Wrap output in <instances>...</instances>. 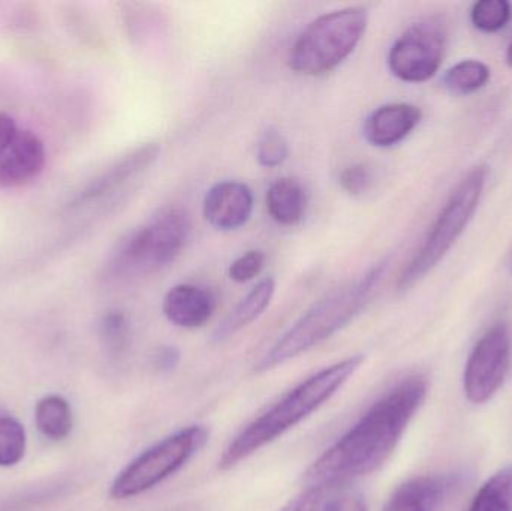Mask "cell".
Wrapping results in <instances>:
<instances>
[{
    "instance_id": "obj_1",
    "label": "cell",
    "mask_w": 512,
    "mask_h": 511,
    "mask_svg": "<svg viewBox=\"0 0 512 511\" xmlns=\"http://www.w3.org/2000/svg\"><path fill=\"white\" fill-rule=\"evenodd\" d=\"M426 393V381L420 377L397 384L313 462L306 473L307 482L324 491L384 467L423 405Z\"/></svg>"
},
{
    "instance_id": "obj_2",
    "label": "cell",
    "mask_w": 512,
    "mask_h": 511,
    "mask_svg": "<svg viewBox=\"0 0 512 511\" xmlns=\"http://www.w3.org/2000/svg\"><path fill=\"white\" fill-rule=\"evenodd\" d=\"M363 362V354L346 357L298 384L231 441L219 459V468L225 471L237 467L262 447L300 425L322 405L327 404L354 377Z\"/></svg>"
},
{
    "instance_id": "obj_3",
    "label": "cell",
    "mask_w": 512,
    "mask_h": 511,
    "mask_svg": "<svg viewBox=\"0 0 512 511\" xmlns=\"http://www.w3.org/2000/svg\"><path fill=\"white\" fill-rule=\"evenodd\" d=\"M388 261H379L363 275L334 288L313 303L256 363V371L267 372L318 347L351 324L369 305Z\"/></svg>"
},
{
    "instance_id": "obj_4",
    "label": "cell",
    "mask_w": 512,
    "mask_h": 511,
    "mask_svg": "<svg viewBox=\"0 0 512 511\" xmlns=\"http://www.w3.org/2000/svg\"><path fill=\"white\" fill-rule=\"evenodd\" d=\"M487 177L486 165H478L460 180L433 222L423 245L400 272L397 290H411L423 281L456 245L480 206Z\"/></svg>"
},
{
    "instance_id": "obj_5",
    "label": "cell",
    "mask_w": 512,
    "mask_h": 511,
    "mask_svg": "<svg viewBox=\"0 0 512 511\" xmlns=\"http://www.w3.org/2000/svg\"><path fill=\"white\" fill-rule=\"evenodd\" d=\"M367 26L369 11L364 6H348L319 15L292 44L289 66L310 77L334 71L354 53Z\"/></svg>"
},
{
    "instance_id": "obj_6",
    "label": "cell",
    "mask_w": 512,
    "mask_h": 511,
    "mask_svg": "<svg viewBox=\"0 0 512 511\" xmlns=\"http://www.w3.org/2000/svg\"><path fill=\"white\" fill-rule=\"evenodd\" d=\"M209 441V431L194 425L180 429L126 465L110 488L113 500H129L152 491L182 470Z\"/></svg>"
},
{
    "instance_id": "obj_7",
    "label": "cell",
    "mask_w": 512,
    "mask_h": 511,
    "mask_svg": "<svg viewBox=\"0 0 512 511\" xmlns=\"http://www.w3.org/2000/svg\"><path fill=\"white\" fill-rule=\"evenodd\" d=\"M191 236L188 213L164 210L135 231L114 258L113 269L120 276L152 275L170 266L186 248Z\"/></svg>"
},
{
    "instance_id": "obj_8",
    "label": "cell",
    "mask_w": 512,
    "mask_h": 511,
    "mask_svg": "<svg viewBox=\"0 0 512 511\" xmlns=\"http://www.w3.org/2000/svg\"><path fill=\"white\" fill-rule=\"evenodd\" d=\"M448 44L447 21L439 15L423 18L391 45L387 63L391 74L405 83H424L435 77Z\"/></svg>"
},
{
    "instance_id": "obj_9",
    "label": "cell",
    "mask_w": 512,
    "mask_h": 511,
    "mask_svg": "<svg viewBox=\"0 0 512 511\" xmlns=\"http://www.w3.org/2000/svg\"><path fill=\"white\" fill-rule=\"evenodd\" d=\"M511 365V338L505 324H496L477 342L463 375L472 404H486L501 389Z\"/></svg>"
},
{
    "instance_id": "obj_10",
    "label": "cell",
    "mask_w": 512,
    "mask_h": 511,
    "mask_svg": "<svg viewBox=\"0 0 512 511\" xmlns=\"http://www.w3.org/2000/svg\"><path fill=\"white\" fill-rule=\"evenodd\" d=\"M254 210V195L248 185L236 180L216 183L204 197L206 221L219 231H234L248 224Z\"/></svg>"
},
{
    "instance_id": "obj_11",
    "label": "cell",
    "mask_w": 512,
    "mask_h": 511,
    "mask_svg": "<svg viewBox=\"0 0 512 511\" xmlns=\"http://www.w3.org/2000/svg\"><path fill=\"white\" fill-rule=\"evenodd\" d=\"M423 111L417 105L396 102L376 108L363 125L367 143L375 147L396 146L402 143L421 122Z\"/></svg>"
},
{
    "instance_id": "obj_12",
    "label": "cell",
    "mask_w": 512,
    "mask_h": 511,
    "mask_svg": "<svg viewBox=\"0 0 512 511\" xmlns=\"http://www.w3.org/2000/svg\"><path fill=\"white\" fill-rule=\"evenodd\" d=\"M216 299L209 288L195 284H179L164 297L162 312L174 326L200 329L212 320Z\"/></svg>"
},
{
    "instance_id": "obj_13",
    "label": "cell",
    "mask_w": 512,
    "mask_h": 511,
    "mask_svg": "<svg viewBox=\"0 0 512 511\" xmlns=\"http://www.w3.org/2000/svg\"><path fill=\"white\" fill-rule=\"evenodd\" d=\"M45 164L44 144L29 131H18L14 141L0 156V186L24 185L41 173Z\"/></svg>"
},
{
    "instance_id": "obj_14",
    "label": "cell",
    "mask_w": 512,
    "mask_h": 511,
    "mask_svg": "<svg viewBox=\"0 0 512 511\" xmlns=\"http://www.w3.org/2000/svg\"><path fill=\"white\" fill-rule=\"evenodd\" d=\"M159 153H161V147L156 143H147L138 147L125 158L120 159L110 170L105 171L99 179H96L81 195L80 200L86 201L102 197V195L116 191L125 183L131 182L132 179H138L158 161Z\"/></svg>"
},
{
    "instance_id": "obj_15",
    "label": "cell",
    "mask_w": 512,
    "mask_h": 511,
    "mask_svg": "<svg viewBox=\"0 0 512 511\" xmlns=\"http://www.w3.org/2000/svg\"><path fill=\"white\" fill-rule=\"evenodd\" d=\"M447 491L448 482L444 477H415L394 491L382 511H435Z\"/></svg>"
},
{
    "instance_id": "obj_16",
    "label": "cell",
    "mask_w": 512,
    "mask_h": 511,
    "mask_svg": "<svg viewBox=\"0 0 512 511\" xmlns=\"http://www.w3.org/2000/svg\"><path fill=\"white\" fill-rule=\"evenodd\" d=\"M276 291V282L273 278H265L243 297L236 308L231 309L230 314L219 324L218 329L213 333V341L224 342L236 333L242 332L246 327L251 326L258 320L265 309L270 306Z\"/></svg>"
},
{
    "instance_id": "obj_17",
    "label": "cell",
    "mask_w": 512,
    "mask_h": 511,
    "mask_svg": "<svg viewBox=\"0 0 512 511\" xmlns=\"http://www.w3.org/2000/svg\"><path fill=\"white\" fill-rule=\"evenodd\" d=\"M268 215L285 227L300 224L306 215L307 194L304 186L292 177H282L271 183L265 195Z\"/></svg>"
},
{
    "instance_id": "obj_18",
    "label": "cell",
    "mask_w": 512,
    "mask_h": 511,
    "mask_svg": "<svg viewBox=\"0 0 512 511\" xmlns=\"http://www.w3.org/2000/svg\"><path fill=\"white\" fill-rule=\"evenodd\" d=\"M35 422L38 431L48 440H65L72 431L71 405L62 396H45L36 404Z\"/></svg>"
},
{
    "instance_id": "obj_19",
    "label": "cell",
    "mask_w": 512,
    "mask_h": 511,
    "mask_svg": "<svg viewBox=\"0 0 512 511\" xmlns=\"http://www.w3.org/2000/svg\"><path fill=\"white\" fill-rule=\"evenodd\" d=\"M490 78L492 71L486 63L477 59H465L445 71L442 84L454 95H471L486 87Z\"/></svg>"
},
{
    "instance_id": "obj_20",
    "label": "cell",
    "mask_w": 512,
    "mask_h": 511,
    "mask_svg": "<svg viewBox=\"0 0 512 511\" xmlns=\"http://www.w3.org/2000/svg\"><path fill=\"white\" fill-rule=\"evenodd\" d=\"M471 511H512V465L502 468L484 483Z\"/></svg>"
},
{
    "instance_id": "obj_21",
    "label": "cell",
    "mask_w": 512,
    "mask_h": 511,
    "mask_svg": "<svg viewBox=\"0 0 512 511\" xmlns=\"http://www.w3.org/2000/svg\"><path fill=\"white\" fill-rule=\"evenodd\" d=\"M26 429L15 417L0 414V467H14L26 455Z\"/></svg>"
},
{
    "instance_id": "obj_22",
    "label": "cell",
    "mask_w": 512,
    "mask_h": 511,
    "mask_svg": "<svg viewBox=\"0 0 512 511\" xmlns=\"http://www.w3.org/2000/svg\"><path fill=\"white\" fill-rule=\"evenodd\" d=\"M512 17V6L507 0H481L471 9V21L475 29L484 33L501 32Z\"/></svg>"
},
{
    "instance_id": "obj_23",
    "label": "cell",
    "mask_w": 512,
    "mask_h": 511,
    "mask_svg": "<svg viewBox=\"0 0 512 511\" xmlns=\"http://www.w3.org/2000/svg\"><path fill=\"white\" fill-rule=\"evenodd\" d=\"M289 155V146L286 138L276 129H267L262 132L256 146V158L259 165L265 168L279 167Z\"/></svg>"
},
{
    "instance_id": "obj_24",
    "label": "cell",
    "mask_w": 512,
    "mask_h": 511,
    "mask_svg": "<svg viewBox=\"0 0 512 511\" xmlns=\"http://www.w3.org/2000/svg\"><path fill=\"white\" fill-rule=\"evenodd\" d=\"M102 338L113 353H122L128 344L129 321L122 312H111L102 321Z\"/></svg>"
},
{
    "instance_id": "obj_25",
    "label": "cell",
    "mask_w": 512,
    "mask_h": 511,
    "mask_svg": "<svg viewBox=\"0 0 512 511\" xmlns=\"http://www.w3.org/2000/svg\"><path fill=\"white\" fill-rule=\"evenodd\" d=\"M265 254L262 251H249L246 254L240 255L237 260L231 263L228 269V275L234 282L245 284V282L252 281L264 269Z\"/></svg>"
},
{
    "instance_id": "obj_26",
    "label": "cell",
    "mask_w": 512,
    "mask_h": 511,
    "mask_svg": "<svg viewBox=\"0 0 512 511\" xmlns=\"http://www.w3.org/2000/svg\"><path fill=\"white\" fill-rule=\"evenodd\" d=\"M340 186L351 195H363L373 183V173L366 164H354L340 173Z\"/></svg>"
},
{
    "instance_id": "obj_27",
    "label": "cell",
    "mask_w": 512,
    "mask_h": 511,
    "mask_svg": "<svg viewBox=\"0 0 512 511\" xmlns=\"http://www.w3.org/2000/svg\"><path fill=\"white\" fill-rule=\"evenodd\" d=\"M322 494H324L322 489L310 486L303 494L289 501V503L279 511H321Z\"/></svg>"
},
{
    "instance_id": "obj_28",
    "label": "cell",
    "mask_w": 512,
    "mask_h": 511,
    "mask_svg": "<svg viewBox=\"0 0 512 511\" xmlns=\"http://www.w3.org/2000/svg\"><path fill=\"white\" fill-rule=\"evenodd\" d=\"M321 511H367V506L360 495L354 492H343L331 498L325 506L321 507Z\"/></svg>"
},
{
    "instance_id": "obj_29",
    "label": "cell",
    "mask_w": 512,
    "mask_h": 511,
    "mask_svg": "<svg viewBox=\"0 0 512 511\" xmlns=\"http://www.w3.org/2000/svg\"><path fill=\"white\" fill-rule=\"evenodd\" d=\"M180 351L176 347H162L156 353L155 366L161 372H170L179 365Z\"/></svg>"
},
{
    "instance_id": "obj_30",
    "label": "cell",
    "mask_w": 512,
    "mask_h": 511,
    "mask_svg": "<svg viewBox=\"0 0 512 511\" xmlns=\"http://www.w3.org/2000/svg\"><path fill=\"white\" fill-rule=\"evenodd\" d=\"M17 134L18 129L14 120L8 114L0 113V156L8 150Z\"/></svg>"
},
{
    "instance_id": "obj_31",
    "label": "cell",
    "mask_w": 512,
    "mask_h": 511,
    "mask_svg": "<svg viewBox=\"0 0 512 511\" xmlns=\"http://www.w3.org/2000/svg\"><path fill=\"white\" fill-rule=\"evenodd\" d=\"M505 62H507V65L512 68V42L510 47H508L507 54H505Z\"/></svg>"
},
{
    "instance_id": "obj_32",
    "label": "cell",
    "mask_w": 512,
    "mask_h": 511,
    "mask_svg": "<svg viewBox=\"0 0 512 511\" xmlns=\"http://www.w3.org/2000/svg\"><path fill=\"white\" fill-rule=\"evenodd\" d=\"M511 272H512V264H511Z\"/></svg>"
}]
</instances>
